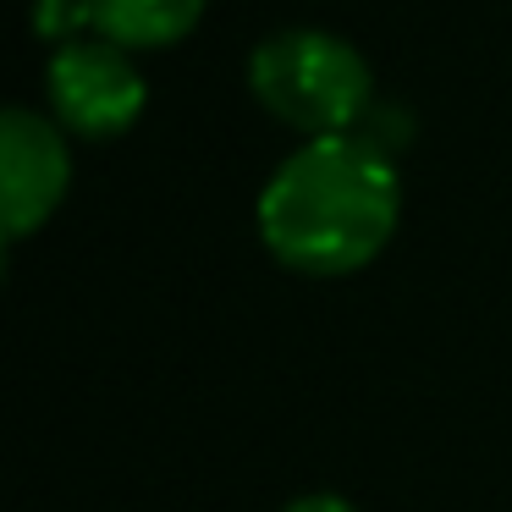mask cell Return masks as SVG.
Here are the masks:
<instances>
[{"instance_id": "1", "label": "cell", "mask_w": 512, "mask_h": 512, "mask_svg": "<svg viewBox=\"0 0 512 512\" xmlns=\"http://www.w3.org/2000/svg\"><path fill=\"white\" fill-rule=\"evenodd\" d=\"M259 243L298 276H353L402 215L397 160L364 133L309 138L259 193Z\"/></svg>"}, {"instance_id": "2", "label": "cell", "mask_w": 512, "mask_h": 512, "mask_svg": "<svg viewBox=\"0 0 512 512\" xmlns=\"http://www.w3.org/2000/svg\"><path fill=\"white\" fill-rule=\"evenodd\" d=\"M248 94L303 138L358 133L375 100L369 61L325 28H281L248 56Z\"/></svg>"}, {"instance_id": "3", "label": "cell", "mask_w": 512, "mask_h": 512, "mask_svg": "<svg viewBox=\"0 0 512 512\" xmlns=\"http://www.w3.org/2000/svg\"><path fill=\"white\" fill-rule=\"evenodd\" d=\"M45 100L67 133L116 138L144 116L149 89L122 45L89 34V39H72V45H56V56L45 67Z\"/></svg>"}, {"instance_id": "4", "label": "cell", "mask_w": 512, "mask_h": 512, "mask_svg": "<svg viewBox=\"0 0 512 512\" xmlns=\"http://www.w3.org/2000/svg\"><path fill=\"white\" fill-rule=\"evenodd\" d=\"M72 182V149L61 138V122H45L28 105H12L0 116V215L6 237L23 243L61 210Z\"/></svg>"}, {"instance_id": "5", "label": "cell", "mask_w": 512, "mask_h": 512, "mask_svg": "<svg viewBox=\"0 0 512 512\" xmlns=\"http://www.w3.org/2000/svg\"><path fill=\"white\" fill-rule=\"evenodd\" d=\"M100 39L122 50H166L193 34L204 0H83Z\"/></svg>"}, {"instance_id": "6", "label": "cell", "mask_w": 512, "mask_h": 512, "mask_svg": "<svg viewBox=\"0 0 512 512\" xmlns=\"http://www.w3.org/2000/svg\"><path fill=\"white\" fill-rule=\"evenodd\" d=\"M83 28H94L83 0H39V6H34V34L39 39L72 45V39H83Z\"/></svg>"}, {"instance_id": "7", "label": "cell", "mask_w": 512, "mask_h": 512, "mask_svg": "<svg viewBox=\"0 0 512 512\" xmlns=\"http://www.w3.org/2000/svg\"><path fill=\"white\" fill-rule=\"evenodd\" d=\"M281 512H358V507H353V501H342V496H331V490H314V496L287 501Z\"/></svg>"}]
</instances>
